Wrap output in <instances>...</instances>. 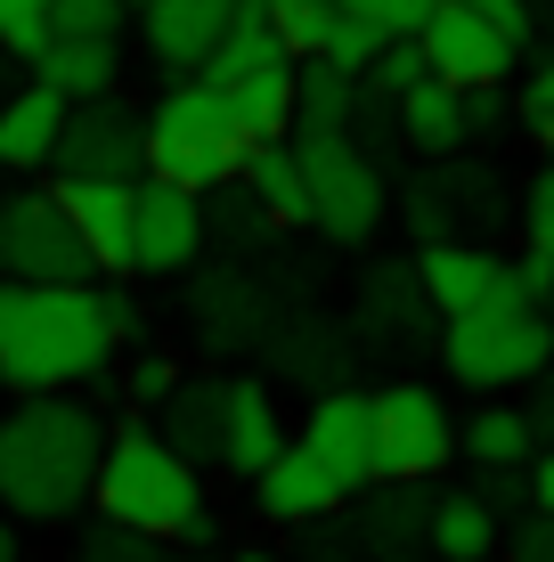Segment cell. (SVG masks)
I'll list each match as a JSON object with an SVG mask.
<instances>
[{"label": "cell", "instance_id": "ab89813d", "mask_svg": "<svg viewBox=\"0 0 554 562\" xmlns=\"http://www.w3.org/2000/svg\"><path fill=\"white\" fill-rule=\"evenodd\" d=\"M522 237L539 245V254H554V164L522 188Z\"/></svg>", "mask_w": 554, "mask_h": 562}, {"label": "cell", "instance_id": "4316f807", "mask_svg": "<svg viewBox=\"0 0 554 562\" xmlns=\"http://www.w3.org/2000/svg\"><path fill=\"white\" fill-rule=\"evenodd\" d=\"M456 449H465L473 473H489V464H530L539 432H530V416H522V408H506V392H498L489 408H473L465 424H456Z\"/></svg>", "mask_w": 554, "mask_h": 562}, {"label": "cell", "instance_id": "e0dca14e", "mask_svg": "<svg viewBox=\"0 0 554 562\" xmlns=\"http://www.w3.org/2000/svg\"><path fill=\"white\" fill-rule=\"evenodd\" d=\"M237 0H139V33H147V57L163 74H196L213 42L228 33Z\"/></svg>", "mask_w": 554, "mask_h": 562}, {"label": "cell", "instance_id": "1f68e13d", "mask_svg": "<svg viewBox=\"0 0 554 562\" xmlns=\"http://www.w3.org/2000/svg\"><path fill=\"white\" fill-rule=\"evenodd\" d=\"M42 42H49V0H0V49L16 66H33Z\"/></svg>", "mask_w": 554, "mask_h": 562}, {"label": "cell", "instance_id": "d6986e66", "mask_svg": "<svg viewBox=\"0 0 554 562\" xmlns=\"http://www.w3.org/2000/svg\"><path fill=\"white\" fill-rule=\"evenodd\" d=\"M359 335H375V342H432L441 335V318H432V302H425L408 261H384L359 285Z\"/></svg>", "mask_w": 554, "mask_h": 562}, {"label": "cell", "instance_id": "b9f144b4", "mask_svg": "<svg viewBox=\"0 0 554 562\" xmlns=\"http://www.w3.org/2000/svg\"><path fill=\"white\" fill-rule=\"evenodd\" d=\"M506 114H513L506 82H482V90H465V131H473V139H482V131H506Z\"/></svg>", "mask_w": 554, "mask_h": 562}, {"label": "cell", "instance_id": "f907efd6", "mask_svg": "<svg viewBox=\"0 0 554 562\" xmlns=\"http://www.w3.org/2000/svg\"><path fill=\"white\" fill-rule=\"evenodd\" d=\"M489 562H498V554H489Z\"/></svg>", "mask_w": 554, "mask_h": 562}, {"label": "cell", "instance_id": "74e56055", "mask_svg": "<svg viewBox=\"0 0 554 562\" xmlns=\"http://www.w3.org/2000/svg\"><path fill=\"white\" fill-rule=\"evenodd\" d=\"M375 42H384V33L375 25H359V16H335V33H327V66H342V74H368V57H375Z\"/></svg>", "mask_w": 554, "mask_h": 562}, {"label": "cell", "instance_id": "c3c4849f", "mask_svg": "<svg viewBox=\"0 0 554 562\" xmlns=\"http://www.w3.org/2000/svg\"><path fill=\"white\" fill-rule=\"evenodd\" d=\"M188 562H213V554H204V547H196V554H188Z\"/></svg>", "mask_w": 554, "mask_h": 562}, {"label": "cell", "instance_id": "60d3db41", "mask_svg": "<svg viewBox=\"0 0 554 562\" xmlns=\"http://www.w3.org/2000/svg\"><path fill=\"white\" fill-rule=\"evenodd\" d=\"M473 497H482V506L498 514V521H506L513 506H530V490H522V464H489V473L473 481Z\"/></svg>", "mask_w": 554, "mask_h": 562}, {"label": "cell", "instance_id": "bcb514c9", "mask_svg": "<svg viewBox=\"0 0 554 562\" xmlns=\"http://www.w3.org/2000/svg\"><path fill=\"white\" fill-rule=\"evenodd\" d=\"M530 16H539V25H546V16H554V0H530Z\"/></svg>", "mask_w": 554, "mask_h": 562}, {"label": "cell", "instance_id": "7c38bea8", "mask_svg": "<svg viewBox=\"0 0 554 562\" xmlns=\"http://www.w3.org/2000/svg\"><path fill=\"white\" fill-rule=\"evenodd\" d=\"M416 49H425V74H441V82H456V90L506 82L513 57H522V49H506L498 33H489L482 16L465 9V0H441V9L416 25Z\"/></svg>", "mask_w": 554, "mask_h": 562}, {"label": "cell", "instance_id": "ee69618b", "mask_svg": "<svg viewBox=\"0 0 554 562\" xmlns=\"http://www.w3.org/2000/svg\"><path fill=\"white\" fill-rule=\"evenodd\" d=\"M522 392H530V408H522V416H530V432L546 440V432H554V351H546V367L522 383Z\"/></svg>", "mask_w": 554, "mask_h": 562}, {"label": "cell", "instance_id": "d4e9b609", "mask_svg": "<svg viewBox=\"0 0 554 562\" xmlns=\"http://www.w3.org/2000/svg\"><path fill=\"white\" fill-rule=\"evenodd\" d=\"M221 106L237 114L245 139H285L294 131V57H270V66L237 74V82H213Z\"/></svg>", "mask_w": 554, "mask_h": 562}, {"label": "cell", "instance_id": "ffe728a7", "mask_svg": "<svg viewBox=\"0 0 554 562\" xmlns=\"http://www.w3.org/2000/svg\"><path fill=\"white\" fill-rule=\"evenodd\" d=\"M33 82H49L57 99H106L123 90V42H90V33H49L33 57Z\"/></svg>", "mask_w": 554, "mask_h": 562}, {"label": "cell", "instance_id": "7bdbcfd3", "mask_svg": "<svg viewBox=\"0 0 554 562\" xmlns=\"http://www.w3.org/2000/svg\"><path fill=\"white\" fill-rule=\"evenodd\" d=\"M522 490H530V506L539 514H554V432L530 449V464H522Z\"/></svg>", "mask_w": 554, "mask_h": 562}, {"label": "cell", "instance_id": "f546056e", "mask_svg": "<svg viewBox=\"0 0 554 562\" xmlns=\"http://www.w3.org/2000/svg\"><path fill=\"white\" fill-rule=\"evenodd\" d=\"M74 562H171L163 538H147V530H123V521H90L82 538H74Z\"/></svg>", "mask_w": 554, "mask_h": 562}, {"label": "cell", "instance_id": "7a4b0ae2", "mask_svg": "<svg viewBox=\"0 0 554 562\" xmlns=\"http://www.w3.org/2000/svg\"><path fill=\"white\" fill-rule=\"evenodd\" d=\"M123 335L106 326L99 278L90 285H0V392H74L114 375Z\"/></svg>", "mask_w": 554, "mask_h": 562}, {"label": "cell", "instance_id": "d6a6232c", "mask_svg": "<svg viewBox=\"0 0 554 562\" xmlns=\"http://www.w3.org/2000/svg\"><path fill=\"white\" fill-rule=\"evenodd\" d=\"M513 114H522V131L546 147V164H554V57H546L539 74H530L522 90H513Z\"/></svg>", "mask_w": 554, "mask_h": 562}, {"label": "cell", "instance_id": "e575fe53", "mask_svg": "<svg viewBox=\"0 0 554 562\" xmlns=\"http://www.w3.org/2000/svg\"><path fill=\"white\" fill-rule=\"evenodd\" d=\"M498 562H554V514H539V506H530L522 521H506Z\"/></svg>", "mask_w": 554, "mask_h": 562}, {"label": "cell", "instance_id": "4fadbf2b", "mask_svg": "<svg viewBox=\"0 0 554 562\" xmlns=\"http://www.w3.org/2000/svg\"><path fill=\"white\" fill-rule=\"evenodd\" d=\"M57 204H66L74 237L99 278H131V188L139 180H49Z\"/></svg>", "mask_w": 554, "mask_h": 562}, {"label": "cell", "instance_id": "d590c367", "mask_svg": "<svg viewBox=\"0 0 554 562\" xmlns=\"http://www.w3.org/2000/svg\"><path fill=\"white\" fill-rule=\"evenodd\" d=\"M432 9H441V0H342V16H359V25H375V33H416Z\"/></svg>", "mask_w": 554, "mask_h": 562}, {"label": "cell", "instance_id": "7dc6e473", "mask_svg": "<svg viewBox=\"0 0 554 562\" xmlns=\"http://www.w3.org/2000/svg\"><path fill=\"white\" fill-rule=\"evenodd\" d=\"M228 562H278V554H228Z\"/></svg>", "mask_w": 554, "mask_h": 562}, {"label": "cell", "instance_id": "f1b7e54d", "mask_svg": "<svg viewBox=\"0 0 554 562\" xmlns=\"http://www.w3.org/2000/svg\"><path fill=\"white\" fill-rule=\"evenodd\" d=\"M416 82H425V49H416V33H384L375 57H368V74H359V90L392 106L399 90H416Z\"/></svg>", "mask_w": 554, "mask_h": 562}, {"label": "cell", "instance_id": "52a82bcc", "mask_svg": "<svg viewBox=\"0 0 554 562\" xmlns=\"http://www.w3.org/2000/svg\"><path fill=\"white\" fill-rule=\"evenodd\" d=\"M375 408V481H432L456 457V416L432 383H384Z\"/></svg>", "mask_w": 554, "mask_h": 562}, {"label": "cell", "instance_id": "603a6c76", "mask_svg": "<svg viewBox=\"0 0 554 562\" xmlns=\"http://www.w3.org/2000/svg\"><path fill=\"white\" fill-rule=\"evenodd\" d=\"M57 123H66V99L49 82H25L0 99V171H49Z\"/></svg>", "mask_w": 554, "mask_h": 562}, {"label": "cell", "instance_id": "5bb4252c", "mask_svg": "<svg viewBox=\"0 0 554 562\" xmlns=\"http://www.w3.org/2000/svg\"><path fill=\"white\" fill-rule=\"evenodd\" d=\"M342 506V490L327 481V464H318L302 440H285V449L253 473V514L278 521V530H310V521H327Z\"/></svg>", "mask_w": 554, "mask_h": 562}, {"label": "cell", "instance_id": "5b68a950", "mask_svg": "<svg viewBox=\"0 0 554 562\" xmlns=\"http://www.w3.org/2000/svg\"><path fill=\"white\" fill-rule=\"evenodd\" d=\"M147 123V171L171 188H196V196H213V188H237V164H245V131L237 114L221 106L213 82H196V74H171V90L156 106L139 114Z\"/></svg>", "mask_w": 554, "mask_h": 562}, {"label": "cell", "instance_id": "ac0fdd59", "mask_svg": "<svg viewBox=\"0 0 554 562\" xmlns=\"http://www.w3.org/2000/svg\"><path fill=\"white\" fill-rule=\"evenodd\" d=\"M392 131L408 155H425V164H441V155H465V90L441 82V74H425L416 90H399L392 99Z\"/></svg>", "mask_w": 554, "mask_h": 562}, {"label": "cell", "instance_id": "cb8c5ba5", "mask_svg": "<svg viewBox=\"0 0 554 562\" xmlns=\"http://www.w3.org/2000/svg\"><path fill=\"white\" fill-rule=\"evenodd\" d=\"M498 538H506V521L489 514L473 490H449V497H432V506H425V554L432 562H489V554H498Z\"/></svg>", "mask_w": 554, "mask_h": 562}, {"label": "cell", "instance_id": "4dcf8cb0", "mask_svg": "<svg viewBox=\"0 0 554 562\" xmlns=\"http://www.w3.org/2000/svg\"><path fill=\"white\" fill-rule=\"evenodd\" d=\"M131 0H49V33H90V42H123Z\"/></svg>", "mask_w": 554, "mask_h": 562}, {"label": "cell", "instance_id": "484cf974", "mask_svg": "<svg viewBox=\"0 0 554 562\" xmlns=\"http://www.w3.org/2000/svg\"><path fill=\"white\" fill-rule=\"evenodd\" d=\"M359 114V74L327 57H294V131H351Z\"/></svg>", "mask_w": 554, "mask_h": 562}, {"label": "cell", "instance_id": "83f0119b", "mask_svg": "<svg viewBox=\"0 0 554 562\" xmlns=\"http://www.w3.org/2000/svg\"><path fill=\"white\" fill-rule=\"evenodd\" d=\"M261 16H270L285 57H318L327 33H335V16H342V0H261Z\"/></svg>", "mask_w": 554, "mask_h": 562}, {"label": "cell", "instance_id": "2e32d148", "mask_svg": "<svg viewBox=\"0 0 554 562\" xmlns=\"http://www.w3.org/2000/svg\"><path fill=\"white\" fill-rule=\"evenodd\" d=\"M278 449H285L278 392H270V383H253V375L221 383V457L213 464H221V473H237V481H253Z\"/></svg>", "mask_w": 554, "mask_h": 562}, {"label": "cell", "instance_id": "8992f818", "mask_svg": "<svg viewBox=\"0 0 554 562\" xmlns=\"http://www.w3.org/2000/svg\"><path fill=\"white\" fill-rule=\"evenodd\" d=\"M294 164H302V196H310V228L327 245H368L392 221V188H384V164L368 155V139H351V131H302Z\"/></svg>", "mask_w": 554, "mask_h": 562}, {"label": "cell", "instance_id": "6da1fadb", "mask_svg": "<svg viewBox=\"0 0 554 562\" xmlns=\"http://www.w3.org/2000/svg\"><path fill=\"white\" fill-rule=\"evenodd\" d=\"M106 449V416L74 392H16L0 416V514L9 521H74L90 506V473Z\"/></svg>", "mask_w": 554, "mask_h": 562}, {"label": "cell", "instance_id": "681fc988", "mask_svg": "<svg viewBox=\"0 0 554 562\" xmlns=\"http://www.w3.org/2000/svg\"><path fill=\"white\" fill-rule=\"evenodd\" d=\"M131 9H139V0H131Z\"/></svg>", "mask_w": 554, "mask_h": 562}, {"label": "cell", "instance_id": "8d00e7d4", "mask_svg": "<svg viewBox=\"0 0 554 562\" xmlns=\"http://www.w3.org/2000/svg\"><path fill=\"white\" fill-rule=\"evenodd\" d=\"M465 9L482 16V25L498 33L506 49H530V42H539V16H530V0H465Z\"/></svg>", "mask_w": 554, "mask_h": 562}, {"label": "cell", "instance_id": "9a60e30c", "mask_svg": "<svg viewBox=\"0 0 554 562\" xmlns=\"http://www.w3.org/2000/svg\"><path fill=\"white\" fill-rule=\"evenodd\" d=\"M416 285H425V302H432V318H456V310H473V302H489L506 285V261L489 254V245H465V237H432V245H416Z\"/></svg>", "mask_w": 554, "mask_h": 562}, {"label": "cell", "instance_id": "3957f363", "mask_svg": "<svg viewBox=\"0 0 554 562\" xmlns=\"http://www.w3.org/2000/svg\"><path fill=\"white\" fill-rule=\"evenodd\" d=\"M90 506L106 521H123V530H147L163 547H180V530L204 514V464H188L171 440H156V424H123L99 449Z\"/></svg>", "mask_w": 554, "mask_h": 562}, {"label": "cell", "instance_id": "44dd1931", "mask_svg": "<svg viewBox=\"0 0 554 562\" xmlns=\"http://www.w3.org/2000/svg\"><path fill=\"white\" fill-rule=\"evenodd\" d=\"M237 188L261 204L270 228H310V196H302V164H294V131L285 139H253L237 164Z\"/></svg>", "mask_w": 554, "mask_h": 562}, {"label": "cell", "instance_id": "f35d334b", "mask_svg": "<svg viewBox=\"0 0 554 562\" xmlns=\"http://www.w3.org/2000/svg\"><path fill=\"white\" fill-rule=\"evenodd\" d=\"M506 285H513L530 310H554V254H539V245H530L522 261H506Z\"/></svg>", "mask_w": 554, "mask_h": 562}, {"label": "cell", "instance_id": "8fae6325", "mask_svg": "<svg viewBox=\"0 0 554 562\" xmlns=\"http://www.w3.org/2000/svg\"><path fill=\"white\" fill-rule=\"evenodd\" d=\"M302 449L327 464V481L342 497H359L375 481V408L359 383H335V392H318L310 408H302Z\"/></svg>", "mask_w": 554, "mask_h": 562}, {"label": "cell", "instance_id": "ba28073f", "mask_svg": "<svg viewBox=\"0 0 554 562\" xmlns=\"http://www.w3.org/2000/svg\"><path fill=\"white\" fill-rule=\"evenodd\" d=\"M0 278H25V285H90L82 237H74L57 188H25V196H0Z\"/></svg>", "mask_w": 554, "mask_h": 562}, {"label": "cell", "instance_id": "277c9868", "mask_svg": "<svg viewBox=\"0 0 554 562\" xmlns=\"http://www.w3.org/2000/svg\"><path fill=\"white\" fill-rule=\"evenodd\" d=\"M432 351H441L449 383H465V392H482V400L522 392V383L546 367V351H554V310H530L513 285H498L489 302L441 318Z\"/></svg>", "mask_w": 554, "mask_h": 562}, {"label": "cell", "instance_id": "7402d4cb", "mask_svg": "<svg viewBox=\"0 0 554 562\" xmlns=\"http://www.w3.org/2000/svg\"><path fill=\"white\" fill-rule=\"evenodd\" d=\"M139 416L156 424V440H171L188 464H213V457H221V375H213V383H204V375L188 383V375H180L156 408H139Z\"/></svg>", "mask_w": 554, "mask_h": 562}, {"label": "cell", "instance_id": "f6af8a7d", "mask_svg": "<svg viewBox=\"0 0 554 562\" xmlns=\"http://www.w3.org/2000/svg\"><path fill=\"white\" fill-rule=\"evenodd\" d=\"M0 562H25V554H16V521L9 514H0Z\"/></svg>", "mask_w": 554, "mask_h": 562}, {"label": "cell", "instance_id": "9c48e42d", "mask_svg": "<svg viewBox=\"0 0 554 562\" xmlns=\"http://www.w3.org/2000/svg\"><path fill=\"white\" fill-rule=\"evenodd\" d=\"M49 171L57 180H147V123L139 106L106 99H74L66 123H57V147H49Z\"/></svg>", "mask_w": 554, "mask_h": 562}, {"label": "cell", "instance_id": "30bf717a", "mask_svg": "<svg viewBox=\"0 0 554 562\" xmlns=\"http://www.w3.org/2000/svg\"><path fill=\"white\" fill-rule=\"evenodd\" d=\"M204 261V196L147 171L131 188V278H180Z\"/></svg>", "mask_w": 554, "mask_h": 562}, {"label": "cell", "instance_id": "836d02e7", "mask_svg": "<svg viewBox=\"0 0 554 562\" xmlns=\"http://www.w3.org/2000/svg\"><path fill=\"white\" fill-rule=\"evenodd\" d=\"M180 383V367H171V351H131L123 367V392H131V408H156V400Z\"/></svg>", "mask_w": 554, "mask_h": 562}]
</instances>
